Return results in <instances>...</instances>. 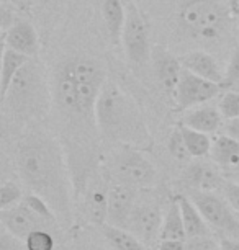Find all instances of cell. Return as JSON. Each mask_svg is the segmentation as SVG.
Returning a JSON list of instances; mask_svg holds the SVG:
<instances>
[{
	"instance_id": "1",
	"label": "cell",
	"mask_w": 239,
	"mask_h": 250,
	"mask_svg": "<svg viewBox=\"0 0 239 250\" xmlns=\"http://www.w3.org/2000/svg\"><path fill=\"white\" fill-rule=\"evenodd\" d=\"M15 159L22 182L53 208L61 226L69 228L72 224L71 177L58 139L43 131L23 134L17 143Z\"/></svg>"
},
{
	"instance_id": "2",
	"label": "cell",
	"mask_w": 239,
	"mask_h": 250,
	"mask_svg": "<svg viewBox=\"0 0 239 250\" xmlns=\"http://www.w3.org/2000/svg\"><path fill=\"white\" fill-rule=\"evenodd\" d=\"M95 125L105 141L149 150L152 138L141 108L115 82L107 80L95 105Z\"/></svg>"
},
{
	"instance_id": "3",
	"label": "cell",
	"mask_w": 239,
	"mask_h": 250,
	"mask_svg": "<svg viewBox=\"0 0 239 250\" xmlns=\"http://www.w3.org/2000/svg\"><path fill=\"white\" fill-rule=\"evenodd\" d=\"M105 82V69L98 61L76 58L63 64L56 75V102L76 120H95L97 98Z\"/></svg>"
},
{
	"instance_id": "4",
	"label": "cell",
	"mask_w": 239,
	"mask_h": 250,
	"mask_svg": "<svg viewBox=\"0 0 239 250\" xmlns=\"http://www.w3.org/2000/svg\"><path fill=\"white\" fill-rule=\"evenodd\" d=\"M180 28L201 41H217L231 28L233 13L223 0H187L179 10Z\"/></svg>"
},
{
	"instance_id": "5",
	"label": "cell",
	"mask_w": 239,
	"mask_h": 250,
	"mask_svg": "<svg viewBox=\"0 0 239 250\" xmlns=\"http://www.w3.org/2000/svg\"><path fill=\"white\" fill-rule=\"evenodd\" d=\"M8 102L12 110L15 108L18 113H26V115H33V113L38 115L48 110V83H46L43 67L35 59H31L13 79L7 95L2 98V103Z\"/></svg>"
},
{
	"instance_id": "6",
	"label": "cell",
	"mask_w": 239,
	"mask_h": 250,
	"mask_svg": "<svg viewBox=\"0 0 239 250\" xmlns=\"http://www.w3.org/2000/svg\"><path fill=\"white\" fill-rule=\"evenodd\" d=\"M111 173L118 183L131 188H148L156 182V168L141 149L125 146L111 159Z\"/></svg>"
},
{
	"instance_id": "7",
	"label": "cell",
	"mask_w": 239,
	"mask_h": 250,
	"mask_svg": "<svg viewBox=\"0 0 239 250\" xmlns=\"http://www.w3.org/2000/svg\"><path fill=\"white\" fill-rule=\"evenodd\" d=\"M187 196L195 203L205 221L213 229L219 230L223 237L239 240V218L224 198L218 196L215 191H198L190 188Z\"/></svg>"
},
{
	"instance_id": "8",
	"label": "cell",
	"mask_w": 239,
	"mask_h": 250,
	"mask_svg": "<svg viewBox=\"0 0 239 250\" xmlns=\"http://www.w3.org/2000/svg\"><path fill=\"white\" fill-rule=\"evenodd\" d=\"M126 20L121 35V44H123L125 54L130 62L141 65L148 62L151 58V41H149V26L146 17L139 10L134 0H126Z\"/></svg>"
},
{
	"instance_id": "9",
	"label": "cell",
	"mask_w": 239,
	"mask_h": 250,
	"mask_svg": "<svg viewBox=\"0 0 239 250\" xmlns=\"http://www.w3.org/2000/svg\"><path fill=\"white\" fill-rule=\"evenodd\" d=\"M223 87L219 83H215L212 80L198 77L196 74L190 70H182L179 85L174 100L180 110H190L194 106L203 105V103L212 102L215 97L219 95Z\"/></svg>"
},
{
	"instance_id": "10",
	"label": "cell",
	"mask_w": 239,
	"mask_h": 250,
	"mask_svg": "<svg viewBox=\"0 0 239 250\" xmlns=\"http://www.w3.org/2000/svg\"><path fill=\"white\" fill-rule=\"evenodd\" d=\"M0 223H2L3 228H7L12 234H15L17 237L23 240L33 230L49 229V226H53V223H49V221L36 214L35 211H31L23 201L12 208H7V209H0Z\"/></svg>"
},
{
	"instance_id": "11",
	"label": "cell",
	"mask_w": 239,
	"mask_h": 250,
	"mask_svg": "<svg viewBox=\"0 0 239 250\" xmlns=\"http://www.w3.org/2000/svg\"><path fill=\"white\" fill-rule=\"evenodd\" d=\"M162 219V211L157 205L143 203V205L134 206L128 223V229L139 240H143L144 244L149 245L161 235Z\"/></svg>"
},
{
	"instance_id": "12",
	"label": "cell",
	"mask_w": 239,
	"mask_h": 250,
	"mask_svg": "<svg viewBox=\"0 0 239 250\" xmlns=\"http://www.w3.org/2000/svg\"><path fill=\"white\" fill-rule=\"evenodd\" d=\"M3 48L13 49L28 58L36 59L40 54V38L36 28L28 20L13 21L5 31L2 33Z\"/></svg>"
},
{
	"instance_id": "13",
	"label": "cell",
	"mask_w": 239,
	"mask_h": 250,
	"mask_svg": "<svg viewBox=\"0 0 239 250\" xmlns=\"http://www.w3.org/2000/svg\"><path fill=\"white\" fill-rule=\"evenodd\" d=\"M134 188L116 182L109 188V208H107V224L128 229V223L133 213Z\"/></svg>"
},
{
	"instance_id": "14",
	"label": "cell",
	"mask_w": 239,
	"mask_h": 250,
	"mask_svg": "<svg viewBox=\"0 0 239 250\" xmlns=\"http://www.w3.org/2000/svg\"><path fill=\"white\" fill-rule=\"evenodd\" d=\"M151 58L159 85H161V88L167 95L175 97L177 85H179L182 70H184L180 58H175L171 51L161 48V46L152 51Z\"/></svg>"
},
{
	"instance_id": "15",
	"label": "cell",
	"mask_w": 239,
	"mask_h": 250,
	"mask_svg": "<svg viewBox=\"0 0 239 250\" xmlns=\"http://www.w3.org/2000/svg\"><path fill=\"white\" fill-rule=\"evenodd\" d=\"M223 121H224V118L218 106L203 103V105L185 110L180 125L189 126V128L196 129L205 134H217L218 131L223 128V125H224Z\"/></svg>"
},
{
	"instance_id": "16",
	"label": "cell",
	"mask_w": 239,
	"mask_h": 250,
	"mask_svg": "<svg viewBox=\"0 0 239 250\" xmlns=\"http://www.w3.org/2000/svg\"><path fill=\"white\" fill-rule=\"evenodd\" d=\"M182 67L190 70V72L196 74L198 77H203L207 80H212L215 83L223 85L224 80V70L212 54L203 49H194L185 53L180 58Z\"/></svg>"
},
{
	"instance_id": "17",
	"label": "cell",
	"mask_w": 239,
	"mask_h": 250,
	"mask_svg": "<svg viewBox=\"0 0 239 250\" xmlns=\"http://www.w3.org/2000/svg\"><path fill=\"white\" fill-rule=\"evenodd\" d=\"M217 164L192 162L185 170V182L190 190L198 191H218L221 190L224 177L219 173Z\"/></svg>"
},
{
	"instance_id": "18",
	"label": "cell",
	"mask_w": 239,
	"mask_h": 250,
	"mask_svg": "<svg viewBox=\"0 0 239 250\" xmlns=\"http://www.w3.org/2000/svg\"><path fill=\"white\" fill-rule=\"evenodd\" d=\"M210 157L221 168H236L239 164V141L229 134H218L212 139Z\"/></svg>"
},
{
	"instance_id": "19",
	"label": "cell",
	"mask_w": 239,
	"mask_h": 250,
	"mask_svg": "<svg viewBox=\"0 0 239 250\" xmlns=\"http://www.w3.org/2000/svg\"><path fill=\"white\" fill-rule=\"evenodd\" d=\"M179 200L182 218H184V226L187 239H205L210 235V224L205 221L198 211V208L195 206V203L190 200L187 195H177Z\"/></svg>"
},
{
	"instance_id": "20",
	"label": "cell",
	"mask_w": 239,
	"mask_h": 250,
	"mask_svg": "<svg viewBox=\"0 0 239 250\" xmlns=\"http://www.w3.org/2000/svg\"><path fill=\"white\" fill-rule=\"evenodd\" d=\"M104 21L109 31V36L113 44H118L123 35V26L126 20V7L123 0H104L102 3Z\"/></svg>"
},
{
	"instance_id": "21",
	"label": "cell",
	"mask_w": 239,
	"mask_h": 250,
	"mask_svg": "<svg viewBox=\"0 0 239 250\" xmlns=\"http://www.w3.org/2000/svg\"><path fill=\"white\" fill-rule=\"evenodd\" d=\"M31 58L25 54H20L13 49L3 48L2 53V65H0V97H5L8 88H10L13 79L17 74L30 62Z\"/></svg>"
},
{
	"instance_id": "22",
	"label": "cell",
	"mask_w": 239,
	"mask_h": 250,
	"mask_svg": "<svg viewBox=\"0 0 239 250\" xmlns=\"http://www.w3.org/2000/svg\"><path fill=\"white\" fill-rule=\"evenodd\" d=\"M98 229L115 250H146V244L136 237L130 229L116 228L107 223L102 224Z\"/></svg>"
},
{
	"instance_id": "23",
	"label": "cell",
	"mask_w": 239,
	"mask_h": 250,
	"mask_svg": "<svg viewBox=\"0 0 239 250\" xmlns=\"http://www.w3.org/2000/svg\"><path fill=\"white\" fill-rule=\"evenodd\" d=\"M159 239H177V240H187V232L184 226V218H182V211L177 196H174L169 203V208L164 214L162 228Z\"/></svg>"
},
{
	"instance_id": "24",
	"label": "cell",
	"mask_w": 239,
	"mask_h": 250,
	"mask_svg": "<svg viewBox=\"0 0 239 250\" xmlns=\"http://www.w3.org/2000/svg\"><path fill=\"white\" fill-rule=\"evenodd\" d=\"M86 208L88 221L100 228L107 223V208H109V190H104L102 185H93L87 191Z\"/></svg>"
},
{
	"instance_id": "25",
	"label": "cell",
	"mask_w": 239,
	"mask_h": 250,
	"mask_svg": "<svg viewBox=\"0 0 239 250\" xmlns=\"http://www.w3.org/2000/svg\"><path fill=\"white\" fill-rule=\"evenodd\" d=\"M180 133L182 138L185 141V146L189 149V152L192 155V159H201L210 155V150H212V139H210V134L200 133L196 129H192L189 126L180 125Z\"/></svg>"
},
{
	"instance_id": "26",
	"label": "cell",
	"mask_w": 239,
	"mask_h": 250,
	"mask_svg": "<svg viewBox=\"0 0 239 250\" xmlns=\"http://www.w3.org/2000/svg\"><path fill=\"white\" fill-rule=\"evenodd\" d=\"M167 149H169V154L174 157L177 162H189L192 159V155L189 152L185 146V141L182 138V133H180V128H175L172 131L171 138H169V144H167Z\"/></svg>"
},
{
	"instance_id": "27",
	"label": "cell",
	"mask_w": 239,
	"mask_h": 250,
	"mask_svg": "<svg viewBox=\"0 0 239 250\" xmlns=\"http://www.w3.org/2000/svg\"><path fill=\"white\" fill-rule=\"evenodd\" d=\"M28 250H53L54 237L49 229H36L25 239Z\"/></svg>"
},
{
	"instance_id": "28",
	"label": "cell",
	"mask_w": 239,
	"mask_h": 250,
	"mask_svg": "<svg viewBox=\"0 0 239 250\" xmlns=\"http://www.w3.org/2000/svg\"><path fill=\"white\" fill-rule=\"evenodd\" d=\"M218 108L224 120L239 118V90H228L219 98Z\"/></svg>"
},
{
	"instance_id": "29",
	"label": "cell",
	"mask_w": 239,
	"mask_h": 250,
	"mask_svg": "<svg viewBox=\"0 0 239 250\" xmlns=\"http://www.w3.org/2000/svg\"><path fill=\"white\" fill-rule=\"evenodd\" d=\"M23 196L25 195H23L22 188L15 182H5L0 188V209H7V208L22 203Z\"/></svg>"
},
{
	"instance_id": "30",
	"label": "cell",
	"mask_w": 239,
	"mask_h": 250,
	"mask_svg": "<svg viewBox=\"0 0 239 250\" xmlns=\"http://www.w3.org/2000/svg\"><path fill=\"white\" fill-rule=\"evenodd\" d=\"M239 83V44L234 48L231 58L228 61V65L224 69V80H223V88H231L236 87Z\"/></svg>"
},
{
	"instance_id": "31",
	"label": "cell",
	"mask_w": 239,
	"mask_h": 250,
	"mask_svg": "<svg viewBox=\"0 0 239 250\" xmlns=\"http://www.w3.org/2000/svg\"><path fill=\"white\" fill-rule=\"evenodd\" d=\"M0 250H28L26 242L15 234H12L7 228H0Z\"/></svg>"
},
{
	"instance_id": "32",
	"label": "cell",
	"mask_w": 239,
	"mask_h": 250,
	"mask_svg": "<svg viewBox=\"0 0 239 250\" xmlns=\"http://www.w3.org/2000/svg\"><path fill=\"white\" fill-rule=\"evenodd\" d=\"M221 191H223V198L228 201V205L231 206L236 213H239V182L224 178Z\"/></svg>"
},
{
	"instance_id": "33",
	"label": "cell",
	"mask_w": 239,
	"mask_h": 250,
	"mask_svg": "<svg viewBox=\"0 0 239 250\" xmlns=\"http://www.w3.org/2000/svg\"><path fill=\"white\" fill-rule=\"evenodd\" d=\"M157 250H185V240L177 239H164L159 244Z\"/></svg>"
},
{
	"instance_id": "34",
	"label": "cell",
	"mask_w": 239,
	"mask_h": 250,
	"mask_svg": "<svg viewBox=\"0 0 239 250\" xmlns=\"http://www.w3.org/2000/svg\"><path fill=\"white\" fill-rule=\"evenodd\" d=\"M224 131H226V134H229L231 138L239 141V118L226 120V125H224Z\"/></svg>"
},
{
	"instance_id": "35",
	"label": "cell",
	"mask_w": 239,
	"mask_h": 250,
	"mask_svg": "<svg viewBox=\"0 0 239 250\" xmlns=\"http://www.w3.org/2000/svg\"><path fill=\"white\" fill-rule=\"evenodd\" d=\"M219 245H221V250H239V240L236 239L221 237Z\"/></svg>"
},
{
	"instance_id": "36",
	"label": "cell",
	"mask_w": 239,
	"mask_h": 250,
	"mask_svg": "<svg viewBox=\"0 0 239 250\" xmlns=\"http://www.w3.org/2000/svg\"><path fill=\"white\" fill-rule=\"evenodd\" d=\"M233 3H234V7H236V10L239 12V0H233Z\"/></svg>"
},
{
	"instance_id": "37",
	"label": "cell",
	"mask_w": 239,
	"mask_h": 250,
	"mask_svg": "<svg viewBox=\"0 0 239 250\" xmlns=\"http://www.w3.org/2000/svg\"><path fill=\"white\" fill-rule=\"evenodd\" d=\"M38 2H40V3H49L51 0H38Z\"/></svg>"
},
{
	"instance_id": "38",
	"label": "cell",
	"mask_w": 239,
	"mask_h": 250,
	"mask_svg": "<svg viewBox=\"0 0 239 250\" xmlns=\"http://www.w3.org/2000/svg\"><path fill=\"white\" fill-rule=\"evenodd\" d=\"M234 170H236V172H239V164H238V167H236V168H234Z\"/></svg>"
},
{
	"instance_id": "39",
	"label": "cell",
	"mask_w": 239,
	"mask_h": 250,
	"mask_svg": "<svg viewBox=\"0 0 239 250\" xmlns=\"http://www.w3.org/2000/svg\"><path fill=\"white\" fill-rule=\"evenodd\" d=\"M236 173H238V177H236V180L239 182V172H236Z\"/></svg>"
},
{
	"instance_id": "40",
	"label": "cell",
	"mask_w": 239,
	"mask_h": 250,
	"mask_svg": "<svg viewBox=\"0 0 239 250\" xmlns=\"http://www.w3.org/2000/svg\"><path fill=\"white\" fill-rule=\"evenodd\" d=\"M15 2H23V0H15Z\"/></svg>"
},
{
	"instance_id": "41",
	"label": "cell",
	"mask_w": 239,
	"mask_h": 250,
	"mask_svg": "<svg viewBox=\"0 0 239 250\" xmlns=\"http://www.w3.org/2000/svg\"><path fill=\"white\" fill-rule=\"evenodd\" d=\"M238 23H239V15H238Z\"/></svg>"
},
{
	"instance_id": "42",
	"label": "cell",
	"mask_w": 239,
	"mask_h": 250,
	"mask_svg": "<svg viewBox=\"0 0 239 250\" xmlns=\"http://www.w3.org/2000/svg\"><path fill=\"white\" fill-rule=\"evenodd\" d=\"M238 85H239V83H238Z\"/></svg>"
}]
</instances>
